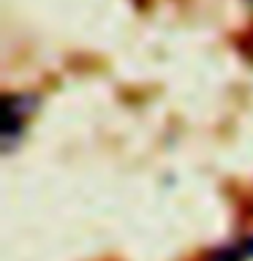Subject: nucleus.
Here are the masks:
<instances>
[{
    "label": "nucleus",
    "instance_id": "nucleus-1",
    "mask_svg": "<svg viewBox=\"0 0 253 261\" xmlns=\"http://www.w3.org/2000/svg\"><path fill=\"white\" fill-rule=\"evenodd\" d=\"M36 109V98L30 95H8L6 98V125H3V142L6 150H11L16 134L24 128V122Z\"/></svg>",
    "mask_w": 253,
    "mask_h": 261
},
{
    "label": "nucleus",
    "instance_id": "nucleus-2",
    "mask_svg": "<svg viewBox=\"0 0 253 261\" xmlns=\"http://www.w3.org/2000/svg\"><path fill=\"white\" fill-rule=\"evenodd\" d=\"M210 261H242V250H237V248H223V250L212 253Z\"/></svg>",
    "mask_w": 253,
    "mask_h": 261
}]
</instances>
